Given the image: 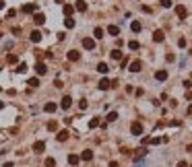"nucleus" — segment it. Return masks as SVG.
<instances>
[{"label": "nucleus", "mask_w": 192, "mask_h": 167, "mask_svg": "<svg viewBox=\"0 0 192 167\" xmlns=\"http://www.w3.org/2000/svg\"><path fill=\"white\" fill-rule=\"evenodd\" d=\"M56 2H58V4H62V2H64V0H56Z\"/></svg>", "instance_id": "de8ad7c7"}, {"label": "nucleus", "mask_w": 192, "mask_h": 167, "mask_svg": "<svg viewBox=\"0 0 192 167\" xmlns=\"http://www.w3.org/2000/svg\"><path fill=\"white\" fill-rule=\"evenodd\" d=\"M182 85H184V89H186V91H190V87H192V83H190V81H184Z\"/></svg>", "instance_id": "58836bf2"}, {"label": "nucleus", "mask_w": 192, "mask_h": 167, "mask_svg": "<svg viewBox=\"0 0 192 167\" xmlns=\"http://www.w3.org/2000/svg\"><path fill=\"white\" fill-rule=\"evenodd\" d=\"M74 11H78V13H85V11H87V2H85V0H76Z\"/></svg>", "instance_id": "4468645a"}, {"label": "nucleus", "mask_w": 192, "mask_h": 167, "mask_svg": "<svg viewBox=\"0 0 192 167\" xmlns=\"http://www.w3.org/2000/svg\"><path fill=\"white\" fill-rule=\"evenodd\" d=\"M165 60H167V62H173V60H176V56H173V54H167V56H165Z\"/></svg>", "instance_id": "ea45409f"}, {"label": "nucleus", "mask_w": 192, "mask_h": 167, "mask_svg": "<svg viewBox=\"0 0 192 167\" xmlns=\"http://www.w3.org/2000/svg\"><path fill=\"white\" fill-rule=\"evenodd\" d=\"M0 70H2V66H0Z\"/></svg>", "instance_id": "8fccbe9b"}, {"label": "nucleus", "mask_w": 192, "mask_h": 167, "mask_svg": "<svg viewBox=\"0 0 192 167\" xmlns=\"http://www.w3.org/2000/svg\"><path fill=\"white\" fill-rule=\"evenodd\" d=\"M93 35H95L97 39H101V37H103V29H101V27H95V29H93Z\"/></svg>", "instance_id": "c85d7f7f"}, {"label": "nucleus", "mask_w": 192, "mask_h": 167, "mask_svg": "<svg viewBox=\"0 0 192 167\" xmlns=\"http://www.w3.org/2000/svg\"><path fill=\"white\" fill-rule=\"evenodd\" d=\"M163 39H165V33H163L161 29H157V31L153 33V41H157V43H161Z\"/></svg>", "instance_id": "ddd939ff"}, {"label": "nucleus", "mask_w": 192, "mask_h": 167, "mask_svg": "<svg viewBox=\"0 0 192 167\" xmlns=\"http://www.w3.org/2000/svg\"><path fill=\"white\" fill-rule=\"evenodd\" d=\"M70 105H72V97H70V95H64L62 101H60V107H62V109L66 111L68 107H70Z\"/></svg>", "instance_id": "7ed1b4c3"}, {"label": "nucleus", "mask_w": 192, "mask_h": 167, "mask_svg": "<svg viewBox=\"0 0 192 167\" xmlns=\"http://www.w3.org/2000/svg\"><path fill=\"white\" fill-rule=\"evenodd\" d=\"M97 87H99L101 91H108L110 87H112V83H110V78H101V81H99V85H97Z\"/></svg>", "instance_id": "2eb2a0df"}, {"label": "nucleus", "mask_w": 192, "mask_h": 167, "mask_svg": "<svg viewBox=\"0 0 192 167\" xmlns=\"http://www.w3.org/2000/svg\"><path fill=\"white\" fill-rule=\"evenodd\" d=\"M178 48H186V39H184V37L178 39Z\"/></svg>", "instance_id": "e433bc0d"}, {"label": "nucleus", "mask_w": 192, "mask_h": 167, "mask_svg": "<svg viewBox=\"0 0 192 167\" xmlns=\"http://www.w3.org/2000/svg\"><path fill=\"white\" fill-rule=\"evenodd\" d=\"M108 70H110V68H108L106 62H99V64H97V72H99V74H106Z\"/></svg>", "instance_id": "aec40b11"}, {"label": "nucleus", "mask_w": 192, "mask_h": 167, "mask_svg": "<svg viewBox=\"0 0 192 167\" xmlns=\"http://www.w3.org/2000/svg\"><path fill=\"white\" fill-rule=\"evenodd\" d=\"M141 68H143V62H141V60H134V62H130V66H128L130 72H141Z\"/></svg>", "instance_id": "20e7f679"}, {"label": "nucleus", "mask_w": 192, "mask_h": 167, "mask_svg": "<svg viewBox=\"0 0 192 167\" xmlns=\"http://www.w3.org/2000/svg\"><path fill=\"white\" fill-rule=\"evenodd\" d=\"M35 72H37L39 76H43V74L48 72V66L43 64V62H37V64H35Z\"/></svg>", "instance_id": "1a4fd4ad"}, {"label": "nucleus", "mask_w": 192, "mask_h": 167, "mask_svg": "<svg viewBox=\"0 0 192 167\" xmlns=\"http://www.w3.org/2000/svg\"><path fill=\"white\" fill-rule=\"evenodd\" d=\"M31 41L33 43H39L41 41V33L39 31H31Z\"/></svg>", "instance_id": "6ab92c4d"}, {"label": "nucleus", "mask_w": 192, "mask_h": 167, "mask_svg": "<svg viewBox=\"0 0 192 167\" xmlns=\"http://www.w3.org/2000/svg\"><path fill=\"white\" fill-rule=\"evenodd\" d=\"M64 25H66L68 29H72V27H74V19H72V17H66V19H64Z\"/></svg>", "instance_id": "393cba45"}, {"label": "nucleus", "mask_w": 192, "mask_h": 167, "mask_svg": "<svg viewBox=\"0 0 192 167\" xmlns=\"http://www.w3.org/2000/svg\"><path fill=\"white\" fill-rule=\"evenodd\" d=\"M176 15L180 17V19H186V17H188L186 6H184V4H178V6H176Z\"/></svg>", "instance_id": "39448f33"}, {"label": "nucleus", "mask_w": 192, "mask_h": 167, "mask_svg": "<svg viewBox=\"0 0 192 167\" xmlns=\"http://www.w3.org/2000/svg\"><path fill=\"white\" fill-rule=\"evenodd\" d=\"M2 107H4V103H2V101H0V109H2Z\"/></svg>", "instance_id": "49530a36"}, {"label": "nucleus", "mask_w": 192, "mask_h": 167, "mask_svg": "<svg viewBox=\"0 0 192 167\" xmlns=\"http://www.w3.org/2000/svg\"><path fill=\"white\" fill-rule=\"evenodd\" d=\"M37 8H39V6H37L35 2H31V4H25V6H23V13H27V15H29V13H37Z\"/></svg>", "instance_id": "9d476101"}, {"label": "nucleus", "mask_w": 192, "mask_h": 167, "mask_svg": "<svg viewBox=\"0 0 192 167\" xmlns=\"http://www.w3.org/2000/svg\"><path fill=\"white\" fill-rule=\"evenodd\" d=\"M72 13H74V6L64 4V15H66V17H72Z\"/></svg>", "instance_id": "b1692460"}, {"label": "nucleus", "mask_w": 192, "mask_h": 167, "mask_svg": "<svg viewBox=\"0 0 192 167\" xmlns=\"http://www.w3.org/2000/svg\"><path fill=\"white\" fill-rule=\"evenodd\" d=\"M97 126H99V118H93L89 122V128H97Z\"/></svg>", "instance_id": "473e14b6"}, {"label": "nucleus", "mask_w": 192, "mask_h": 167, "mask_svg": "<svg viewBox=\"0 0 192 167\" xmlns=\"http://www.w3.org/2000/svg\"><path fill=\"white\" fill-rule=\"evenodd\" d=\"M155 78H157L159 83L167 81V70H157V72H155Z\"/></svg>", "instance_id": "f8f14e48"}, {"label": "nucleus", "mask_w": 192, "mask_h": 167, "mask_svg": "<svg viewBox=\"0 0 192 167\" xmlns=\"http://www.w3.org/2000/svg\"><path fill=\"white\" fill-rule=\"evenodd\" d=\"M81 159L83 161H91L93 159V151H91V148H85V151L81 153Z\"/></svg>", "instance_id": "dca6fc26"}, {"label": "nucleus", "mask_w": 192, "mask_h": 167, "mask_svg": "<svg viewBox=\"0 0 192 167\" xmlns=\"http://www.w3.org/2000/svg\"><path fill=\"white\" fill-rule=\"evenodd\" d=\"M66 58L70 60V62H78V60H81V52H78V50H70L66 54Z\"/></svg>", "instance_id": "f03ea898"}, {"label": "nucleus", "mask_w": 192, "mask_h": 167, "mask_svg": "<svg viewBox=\"0 0 192 167\" xmlns=\"http://www.w3.org/2000/svg\"><path fill=\"white\" fill-rule=\"evenodd\" d=\"M46 167H56V161L52 159V157H48V159H46Z\"/></svg>", "instance_id": "f704fd0d"}, {"label": "nucleus", "mask_w": 192, "mask_h": 167, "mask_svg": "<svg viewBox=\"0 0 192 167\" xmlns=\"http://www.w3.org/2000/svg\"><path fill=\"white\" fill-rule=\"evenodd\" d=\"M110 167H118V161H112V163H110Z\"/></svg>", "instance_id": "79ce46f5"}, {"label": "nucleus", "mask_w": 192, "mask_h": 167, "mask_svg": "<svg viewBox=\"0 0 192 167\" xmlns=\"http://www.w3.org/2000/svg\"><path fill=\"white\" fill-rule=\"evenodd\" d=\"M33 23H35V25H43V23H46V15H43V13H35V15H33Z\"/></svg>", "instance_id": "0eeeda50"}, {"label": "nucleus", "mask_w": 192, "mask_h": 167, "mask_svg": "<svg viewBox=\"0 0 192 167\" xmlns=\"http://www.w3.org/2000/svg\"><path fill=\"white\" fill-rule=\"evenodd\" d=\"M106 120H108V122H116V120H118V111H110Z\"/></svg>", "instance_id": "cd10ccee"}, {"label": "nucleus", "mask_w": 192, "mask_h": 167, "mask_svg": "<svg viewBox=\"0 0 192 167\" xmlns=\"http://www.w3.org/2000/svg\"><path fill=\"white\" fill-rule=\"evenodd\" d=\"M178 167H188V163H186V161H180V163H178Z\"/></svg>", "instance_id": "a19ab883"}, {"label": "nucleus", "mask_w": 192, "mask_h": 167, "mask_svg": "<svg viewBox=\"0 0 192 167\" xmlns=\"http://www.w3.org/2000/svg\"><path fill=\"white\" fill-rule=\"evenodd\" d=\"M78 161H81V155H76V153L68 155V165H78Z\"/></svg>", "instance_id": "9b49d317"}, {"label": "nucleus", "mask_w": 192, "mask_h": 167, "mask_svg": "<svg viewBox=\"0 0 192 167\" xmlns=\"http://www.w3.org/2000/svg\"><path fill=\"white\" fill-rule=\"evenodd\" d=\"M58 140H60V142H64V140L68 138V130H60V132H58V136H56Z\"/></svg>", "instance_id": "4be33fe9"}, {"label": "nucleus", "mask_w": 192, "mask_h": 167, "mask_svg": "<svg viewBox=\"0 0 192 167\" xmlns=\"http://www.w3.org/2000/svg\"><path fill=\"white\" fill-rule=\"evenodd\" d=\"M159 4H161L163 8H169V6H171V0H159Z\"/></svg>", "instance_id": "c9c22d12"}, {"label": "nucleus", "mask_w": 192, "mask_h": 167, "mask_svg": "<svg viewBox=\"0 0 192 167\" xmlns=\"http://www.w3.org/2000/svg\"><path fill=\"white\" fill-rule=\"evenodd\" d=\"M43 151H46V142H43V140L33 142V153H43Z\"/></svg>", "instance_id": "423d86ee"}, {"label": "nucleus", "mask_w": 192, "mask_h": 167, "mask_svg": "<svg viewBox=\"0 0 192 167\" xmlns=\"http://www.w3.org/2000/svg\"><path fill=\"white\" fill-rule=\"evenodd\" d=\"M43 109H46L48 113H54V111L58 109V105H56V103H52V101H48L46 105H43Z\"/></svg>", "instance_id": "f3484780"}, {"label": "nucleus", "mask_w": 192, "mask_h": 167, "mask_svg": "<svg viewBox=\"0 0 192 167\" xmlns=\"http://www.w3.org/2000/svg\"><path fill=\"white\" fill-rule=\"evenodd\" d=\"M83 48H85V50H93V48H95V39H93V37H85V39H83Z\"/></svg>", "instance_id": "6e6552de"}, {"label": "nucleus", "mask_w": 192, "mask_h": 167, "mask_svg": "<svg viewBox=\"0 0 192 167\" xmlns=\"http://www.w3.org/2000/svg\"><path fill=\"white\" fill-rule=\"evenodd\" d=\"M29 87H31V89H35V87H39V78H37V76L29 78Z\"/></svg>", "instance_id": "a878e982"}, {"label": "nucleus", "mask_w": 192, "mask_h": 167, "mask_svg": "<svg viewBox=\"0 0 192 167\" xmlns=\"http://www.w3.org/2000/svg\"><path fill=\"white\" fill-rule=\"evenodd\" d=\"M25 70H27V64H25V62H21L19 66H17V72H19V74H23Z\"/></svg>", "instance_id": "7c9ffc66"}, {"label": "nucleus", "mask_w": 192, "mask_h": 167, "mask_svg": "<svg viewBox=\"0 0 192 167\" xmlns=\"http://www.w3.org/2000/svg\"><path fill=\"white\" fill-rule=\"evenodd\" d=\"M188 113H192V105H188Z\"/></svg>", "instance_id": "a18cd8bd"}, {"label": "nucleus", "mask_w": 192, "mask_h": 167, "mask_svg": "<svg viewBox=\"0 0 192 167\" xmlns=\"http://www.w3.org/2000/svg\"><path fill=\"white\" fill-rule=\"evenodd\" d=\"M110 56H112V60H122V52L120 50H112Z\"/></svg>", "instance_id": "5701e85b"}, {"label": "nucleus", "mask_w": 192, "mask_h": 167, "mask_svg": "<svg viewBox=\"0 0 192 167\" xmlns=\"http://www.w3.org/2000/svg\"><path fill=\"white\" fill-rule=\"evenodd\" d=\"M78 109H81V111L87 109V99H81V101H78Z\"/></svg>", "instance_id": "72a5a7b5"}, {"label": "nucleus", "mask_w": 192, "mask_h": 167, "mask_svg": "<svg viewBox=\"0 0 192 167\" xmlns=\"http://www.w3.org/2000/svg\"><path fill=\"white\" fill-rule=\"evenodd\" d=\"M48 130H50V132H54V130H58V122H56V120L48 122Z\"/></svg>", "instance_id": "bb28decb"}, {"label": "nucleus", "mask_w": 192, "mask_h": 167, "mask_svg": "<svg viewBox=\"0 0 192 167\" xmlns=\"http://www.w3.org/2000/svg\"><path fill=\"white\" fill-rule=\"evenodd\" d=\"M2 167H13V163H11V161H8V163H4Z\"/></svg>", "instance_id": "37998d69"}, {"label": "nucleus", "mask_w": 192, "mask_h": 167, "mask_svg": "<svg viewBox=\"0 0 192 167\" xmlns=\"http://www.w3.org/2000/svg\"><path fill=\"white\" fill-rule=\"evenodd\" d=\"M128 48H130V50H138L141 46H138V41H134V39H132V41H128Z\"/></svg>", "instance_id": "2f4dec72"}, {"label": "nucleus", "mask_w": 192, "mask_h": 167, "mask_svg": "<svg viewBox=\"0 0 192 167\" xmlns=\"http://www.w3.org/2000/svg\"><path fill=\"white\" fill-rule=\"evenodd\" d=\"M130 29H132L134 33H138V31H141V29H143V25H141V23H138V21H132V23H130Z\"/></svg>", "instance_id": "412c9836"}, {"label": "nucleus", "mask_w": 192, "mask_h": 167, "mask_svg": "<svg viewBox=\"0 0 192 167\" xmlns=\"http://www.w3.org/2000/svg\"><path fill=\"white\" fill-rule=\"evenodd\" d=\"M130 132H132L134 136H141L143 134V124L141 122H132V124H130Z\"/></svg>", "instance_id": "f257e3e1"}, {"label": "nucleus", "mask_w": 192, "mask_h": 167, "mask_svg": "<svg viewBox=\"0 0 192 167\" xmlns=\"http://www.w3.org/2000/svg\"><path fill=\"white\" fill-rule=\"evenodd\" d=\"M0 23H2V19H0Z\"/></svg>", "instance_id": "09e8293b"}, {"label": "nucleus", "mask_w": 192, "mask_h": 167, "mask_svg": "<svg viewBox=\"0 0 192 167\" xmlns=\"http://www.w3.org/2000/svg\"><path fill=\"white\" fill-rule=\"evenodd\" d=\"M108 33L112 35V37H116V35H120V27H118V25H110V27H108Z\"/></svg>", "instance_id": "a211bd4d"}, {"label": "nucleus", "mask_w": 192, "mask_h": 167, "mask_svg": "<svg viewBox=\"0 0 192 167\" xmlns=\"http://www.w3.org/2000/svg\"><path fill=\"white\" fill-rule=\"evenodd\" d=\"M15 15H17V11H15V8H11V11H8V13H6V17H8V19H13V17H15Z\"/></svg>", "instance_id": "4c0bfd02"}, {"label": "nucleus", "mask_w": 192, "mask_h": 167, "mask_svg": "<svg viewBox=\"0 0 192 167\" xmlns=\"http://www.w3.org/2000/svg\"><path fill=\"white\" fill-rule=\"evenodd\" d=\"M2 8H4V0H0V11H2Z\"/></svg>", "instance_id": "c03bdc74"}, {"label": "nucleus", "mask_w": 192, "mask_h": 167, "mask_svg": "<svg viewBox=\"0 0 192 167\" xmlns=\"http://www.w3.org/2000/svg\"><path fill=\"white\" fill-rule=\"evenodd\" d=\"M6 62H8V64H15V62H19V58H17L15 54H8V58H6Z\"/></svg>", "instance_id": "c756f323"}]
</instances>
